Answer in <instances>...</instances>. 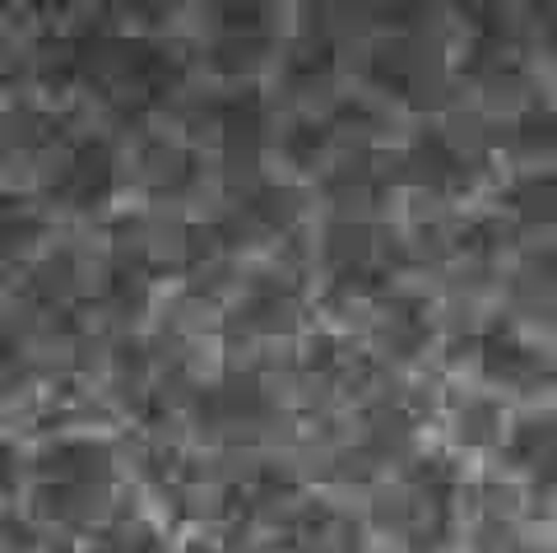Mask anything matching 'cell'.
I'll return each instance as SVG.
<instances>
[{"instance_id": "obj_1", "label": "cell", "mask_w": 557, "mask_h": 553, "mask_svg": "<svg viewBox=\"0 0 557 553\" xmlns=\"http://www.w3.org/2000/svg\"><path fill=\"white\" fill-rule=\"evenodd\" d=\"M469 470L442 452L418 456L399 475L372 483L358 497L372 549L386 553H460Z\"/></svg>"}, {"instance_id": "obj_2", "label": "cell", "mask_w": 557, "mask_h": 553, "mask_svg": "<svg viewBox=\"0 0 557 553\" xmlns=\"http://www.w3.org/2000/svg\"><path fill=\"white\" fill-rule=\"evenodd\" d=\"M511 419H516V405L502 401L497 391H487L465 368H446L432 382V452L456 460L469 475L497 465L511 433Z\"/></svg>"}, {"instance_id": "obj_3", "label": "cell", "mask_w": 557, "mask_h": 553, "mask_svg": "<svg viewBox=\"0 0 557 553\" xmlns=\"http://www.w3.org/2000/svg\"><path fill=\"white\" fill-rule=\"evenodd\" d=\"M493 470L530 489L548 512H557V401L520 405L511 419L507 446Z\"/></svg>"}, {"instance_id": "obj_4", "label": "cell", "mask_w": 557, "mask_h": 553, "mask_svg": "<svg viewBox=\"0 0 557 553\" xmlns=\"http://www.w3.org/2000/svg\"><path fill=\"white\" fill-rule=\"evenodd\" d=\"M172 553H278L270 534H256L247 526H205L182 530Z\"/></svg>"}, {"instance_id": "obj_5", "label": "cell", "mask_w": 557, "mask_h": 553, "mask_svg": "<svg viewBox=\"0 0 557 553\" xmlns=\"http://www.w3.org/2000/svg\"><path fill=\"white\" fill-rule=\"evenodd\" d=\"M5 553H89V549H84V540H75V534L38 526V521H28L24 512L5 507Z\"/></svg>"}]
</instances>
